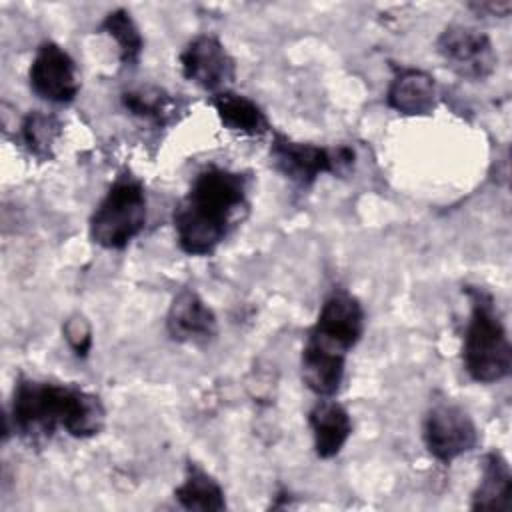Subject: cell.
Masks as SVG:
<instances>
[{
  "instance_id": "52a82bcc",
  "label": "cell",
  "mask_w": 512,
  "mask_h": 512,
  "mask_svg": "<svg viewBox=\"0 0 512 512\" xmlns=\"http://www.w3.org/2000/svg\"><path fill=\"white\" fill-rule=\"evenodd\" d=\"M436 52L456 76L468 82L490 78L498 64L490 36L464 24L446 26L436 38Z\"/></svg>"
},
{
  "instance_id": "2e32d148",
  "label": "cell",
  "mask_w": 512,
  "mask_h": 512,
  "mask_svg": "<svg viewBox=\"0 0 512 512\" xmlns=\"http://www.w3.org/2000/svg\"><path fill=\"white\" fill-rule=\"evenodd\" d=\"M174 498L186 510L220 512L226 508V494L220 482L196 462L186 464L184 480L174 490Z\"/></svg>"
},
{
  "instance_id": "7c38bea8",
  "label": "cell",
  "mask_w": 512,
  "mask_h": 512,
  "mask_svg": "<svg viewBox=\"0 0 512 512\" xmlns=\"http://www.w3.org/2000/svg\"><path fill=\"white\" fill-rule=\"evenodd\" d=\"M314 454L330 460L342 452L352 436V418L348 410L334 398H320L308 412Z\"/></svg>"
},
{
  "instance_id": "7a4b0ae2",
  "label": "cell",
  "mask_w": 512,
  "mask_h": 512,
  "mask_svg": "<svg viewBox=\"0 0 512 512\" xmlns=\"http://www.w3.org/2000/svg\"><path fill=\"white\" fill-rule=\"evenodd\" d=\"M106 408L98 394L78 386L52 380L20 376L14 382L6 434L28 442L50 438L62 430L72 438H92L104 430Z\"/></svg>"
},
{
  "instance_id": "44dd1931",
  "label": "cell",
  "mask_w": 512,
  "mask_h": 512,
  "mask_svg": "<svg viewBox=\"0 0 512 512\" xmlns=\"http://www.w3.org/2000/svg\"><path fill=\"white\" fill-rule=\"evenodd\" d=\"M470 10H474L478 16H492V18H506L512 12V2L510 0H486V2H470Z\"/></svg>"
},
{
  "instance_id": "4fadbf2b",
  "label": "cell",
  "mask_w": 512,
  "mask_h": 512,
  "mask_svg": "<svg viewBox=\"0 0 512 512\" xmlns=\"http://www.w3.org/2000/svg\"><path fill=\"white\" fill-rule=\"evenodd\" d=\"M386 104L404 116L432 114L438 104L436 80L418 68H398L386 90Z\"/></svg>"
},
{
  "instance_id": "ba28073f",
  "label": "cell",
  "mask_w": 512,
  "mask_h": 512,
  "mask_svg": "<svg viewBox=\"0 0 512 512\" xmlns=\"http://www.w3.org/2000/svg\"><path fill=\"white\" fill-rule=\"evenodd\" d=\"M422 440L438 462L450 464L478 444V428L462 406L442 400L424 414Z\"/></svg>"
},
{
  "instance_id": "ffe728a7",
  "label": "cell",
  "mask_w": 512,
  "mask_h": 512,
  "mask_svg": "<svg viewBox=\"0 0 512 512\" xmlns=\"http://www.w3.org/2000/svg\"><path fill=\"white\" fill-rule=\"evenodd\" d=\"M62 332H64V338H66L68 346L72 348V352L78 358H86L90 354V348H92V328H90V322L84 316H80V314L70 316L64 322Z\"/></svg>"
},
{
  "instance_id": "e0dca14e",
  "label": "cell",
  "mask_w": 512,
  "mask_h": 512,
  "mask_svg": "<svg viewBox=\"0 0 512 512\" xmlns=\"http://www.w3.org/2000/svg\"><path fill=\"white\" fill-rule=\"evenodd\" d=\"M98 30L108 34L110 38H114V42L118 46V58H120L122 68L132 70L138 66L142 50H144V38L140 34L138 24L132 18V14L126 8L110 10L102 18Z\"/></svg>"
},
{
  "instance_id": "8fae6325",
  "label": "cell",
  "mask_w": 512,
  "mask_h": 512,
  "mask_svg": "<svg viewBox=\"0 0 512 512\" xmlns=\"http://www.w3.org/2000/svg\"><path fill=\"white\" fill-rule=\"evenodd\" d=\"M166 332L178 344L206 346L218 336V318L196 290L182 288L168 306Z\"/></svg>"
},
{
  "instance_id": "277c9868",
  "label": "cell",
  "mask_w": 512,
  "mask_h": 512,
  "mask_svg": "<svg viewBox=\"0 0 512 512\" xmlns=\"http://www.w3.org/2000/svg\"><path fill=\"white\" fill-rule=\"evenodd\" d=\"M470 316L462 340V366L470 380L494 384L512 372V346L492 294L466 286Z\"/></svg>"
},
{
  "instance_id": "30bf717a",
  "label": "cell",
  "mask_w": 512,
  "mask_h": 512,
  "mask_svg": "<svg viewBox=\"0 0 512 512\" xmlns=\"http://www.w3.org/2000/svg\"><path fill=\"white\" fill-rule=\"evenodd\" d=\"M178 60L184 78L210 94L228 90V84L236 80L234 58L212 34L194 36L182 48Z\"/></svg>"
},
{
  "instance_id": "5bb4252c",
  "label": "cell",
  "mask_w": 512,
  "mask_h": 512,
  "mask_svg": "<svg viewBox=\"0 0 512 512\" xmlns=\"http://www.w3.org/2000/svg\"><path fill=\"white\" fill-rule=\"evenodd\" d=\"M208 102L214 108L220 124L230 132H236L240 136L260 138L272 130L266 112L244 94L222 90V92L210 94Z\"/></svg>"
},
{
  "instance_id": "5b68a950",
  "label": "cell",
  "mask_w": 512,
  "mask_h": 512,
  "mask_svg": "<svg viewBox=\"0 0 512 512\" xmlns=\"http://www.w3.org/2000/svg\"><path fill=\"white\" fill-rule=\"evenodd\" d=\"M148 222V198L140 178L122 170L88 220L90 240L104 250H124Z\"/></svg>"
},
{
  "instance_id": "8992f818",
  "label": "cell",
  "mask_w": 512,
  "mask_h": 512,
  "mask_svg": "<svg viewBox=\"0 0 512 512\" xmlns=\"http://www.w3.org/2000/svg\"><path fill=\"white\" fill-rule=\"evenodd\" d=\"M270 164L298 190H308L320 174L342 176L354 166V150L350 146H320L298 142L282 132L272 134Z\"/></svg>"
},
{
  "instance_id": "9c48e42d",
  "label": "cell",
  "mask_w": 512,
  "mask_h": 512,
  "mask_svg": "<svg viewBox=\"0 0 512 512\" xmlns=\"http://www.w3.org/2000/svg\"><path fill=\"white\" fill-rule=\"evenodd\" d=\"M28 84L38 98L50 104L72 102L80 90L74 58L60 44L44 40L30 62Z\"/></svg>"
},
{
  "instance_id": "6da1fadb",
  "label": "cell",
  "mask_w": 512,
  "mask_h": 512,
  "mask_svg": "<svg viewBox=\"0 0 512 512\" xmlns=\"http://www.w3.org/2000/svg\"><path fill=\"white\" fill-rule=\"evenodd\" d=\"M248 190V174L204 166L172 212L178 248L196 258L212 256L248 210Z\"/></svg>"
},
{
  "instance_id": "3957f363",
  "label": "cell",
  "mask_w": 512,
  "mask_h": 512,
  "mask_svg": "<svg viewBox=\"0 0 512 512\" xmlns=\"http://www.w3.org/2000/svg\"><path fill=\"white\" fill-rule=\"evenodd\" d=\"M366 312L346 288H332L306 334L300 376L318 398H334L344 382L346 356L364 334Z\"/></svg>"
},
{
  "instance_id": "ac0fdd59",
  "label": "cell",
  "mask_w": 512,
  "mask_h": 512,
  "mask_svg": "<svg viewBox=\"0 0 512 512\" xmlns=\"http://www.w3.org/2000/svg\"><path fill=\"white\" fill-rule=\"evenodd\" d=\"M62 136V120L44 110H30L20 124V140L30 156L40 162L54 158V146Z\"/></svg>"
},
{
  "instance_id": "9a60e30c",
  "label": "cell",
  "mask_w": 512,
  "mask_h": 512,
  "mask_svg": "<svg viewBox=\"0 0 512 512\" xmlns=\"http://www.w3.org/2000/svg\"><path fill=\"white\" fill-rule=\"evenodd\" d=\"M472 510H498L508 512L512 508V472L508 460L492 450L482 460V476L472 492Z\"/></svg>"
},
{
  "instance_id": "d6986e66",
  "label": "cell",
  "mask_w": 512,
  "mask_h": 512,
  "mask_svg": "<svg viewBox=\"0 0 512 512\" xmlns=\"http://www.w3.org/2000/svg\"><path fill=\"white\" fill-rule=\"evenodd\" d=\"M124 110L132 116L148 120L156 126H166L174 120V112L178 110V100L162 88L142 86L136 90H126L120 96Z\"/></svg>"
}]
</instances>
